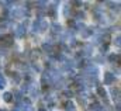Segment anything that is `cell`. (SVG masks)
<instances>
[{
    "instance_id": "obj_13",
    "label": "cell",
    "mask_w": 121,
    "mask_h": 111,
    "mask_svg": "<svg viewBox=\"0 0 121 111\" xmlns=\"http://www.w3.org/2000/svg\"><path fill=\"white\" fill-rule=\"evenodd\" d=\"M90 110L91 111H101L103 108H101V106H100V104L94 103V104H91V106H90Z\"/></svg>"
},
{
    "instance_id": "obj_14",
    "label": "cell",
    "mask_w": 121,
    "mask_h": 111,
    "mask_svg": "<svg viewBox=\"0 0 121 111\" xmlns=\"http://www.w3.org/2000/svg\"><path fill=\"white\" fill-rule=\"evenodd\" d=\"M39 21H41V20H37V21H34V24H32V32H37V31H39Z\"/></svg>"
},
{
    "instance_id": "obj_4",
    "label": "cell",
    "mask_w": 121,
    "mask_h": 111,
    "mask_svg": "<svg viewBox=\"0 0 121 111\" xmlns=\"http://www.w3.org/2000/svg\"><path fill=\"white\" fill-rule=\"evenodd\" d=\"M11 16H13L14 18H20V17L26 16V11H24V10H18V9H14V10L11 11Z\"/></svg>"
},
{
    "instance_id": "obj_20",
    "label": "cell",
    "mask_w": 121,
    "mask_h": 111,
    "mask_svg": "<svg viewBox=\"0 0 121 111\" xmlns=\"http://www.w3.org/2000/svg\"><path fill=\"white\" fill-rule=\"evenodd\" d=\"M63 96H66V97H72L73 93H72L70 90H65V91H63Z\"/></svg>"
},
{
    "instance_id": "obj_16",
    "label": "cell",
    "mask_w": 121,
    "mask_h": 111,
    "mask_svg": "<svg viewBox=\"0 0 121 111\" xmlns=\"http://www.w3.org/2000/svg\"><path fill=\"white\" fill-rule=\"evenodd\" d=\"M76 18H78V20H82V18H85V13H82V11H78V13H76Z\"/></svg>"
},
{
    "instance_id": "obj_21",
    "label": "cell",
    "mask_w": 121,
    "mask_h": 111,
    "mask_svg": "<svg viewBox=\"0 0 121 111\" xmlns=\"http://www.w3.org/2000/svg\"><path fill=\"white\" fill-rule=\"evenodd\" d=\"M120 35H118V37H117V38H116V45H117V47H120Z\"/></svg>"
},
{
    "instance_id": "obj_23",
    "label": "cell",
    "mask_w": 121,
    "mask_h": 111,
    "mask_svg": "<svg viewBox=\"0 0 121 111\" xmlns=\"http://www.w3.org/2000/svg\"><path fill=\"white\" fill-rule=\"evenodd\" d=\"M39 111H45V108H39Z\"/></svg>"
},
{
    "instance_id": "obj_9",
    "label": "cell",
    "mask_w": 121,
    "mask_h": 111,
    "mask_svg": "<svg viewBox=\"0 0 121 111\" xmlns=\"http://www.w3.org/2000/svg\"><path fill=\"white\" fill-rule=\"evenodd\" d=\"M111 94L114 97V100H117V103L120 101V93H118V89H113L111 90Z\"/></svg>"
},
{
    "instance_id": "obj_18",
    "label": "cell",
    "mask_w": 121,
    "mask_h": 111,
    "mask_svg": "<svg viewBox=\"0 0 121 111\" xmlns=\"http://www.w3.org/2000/svg\"><path fill=\"white\" fill-rule=\"evenodd\" d=\"M4 86H6V80H4V77H1V76H0V90H1Z\"/></svg>"
},
{
    "instance_id": "obj_19",
    "label": "cell",
    "mask_w": 121,
    "mask_h": 111,
    "mask_svg": "<svg viewBox=\"0 0 121 111\" xmlns=\"http://www.w3.org/2000/svg\"><path fill=\"white\" fill-rule=\"evenodd\" d=\"M1 4H3L4 7H7V9H9V7H11L14 3H13V1H4V3H1Z\"/></svg>"
},
{
    "instance_id": "obj_5",
    "label": "cell",
    "mask_w": 121,
    "mask_h": 111,
    "mask_svg": "<svg viewBox=\"0 0 121 111\" xmlns=\"http://www.w3.org/2000/svg\"><path fill=\"white\" fill-rule=\"evenodd\" d=\"M42 49H44L45 52H48V54H52L54 47H52V44H51V42H44V44H42Z\"/></svg>"
},
{
    "instance_id": "obj_7",
    "label": "cell",
    "mask_w": 121,
    "mask_h": 111,
    "mask_svg": "<svg viewBox=\"0 0 121 111\" xmlns=\"http://www.w3.org/2000/svg\"><path fill=\"white\" fill-rule=\"evenodd\" d=\"M60 31H62V27H60L58 23H54L52 24V32L54 34H60Z\"/></svg>"
},
{
    "instance_id": "obj_3",
    "label": "cell",
    "mask_w": 121,
    "mask_h": 111,
    "mask_svg": "<svg viewBox=\"0 0 121 111\" xmlns=\"http://www.w3.org/2000/svg\"><path fill=\"white\" fill-rule=\"evenodd\" d=\"M24 34H26V26L24 24H20L17 27V30H16V37L21 38V37H24Z\"/></svg>"
},
{
    "instance_id": "obj_1",
    "label": "cell",
    "mask_w": 121,
    "mask_h": 111,
    "mask_svg": "<svg viewBox=\"0 0 121 111\" xmlns=\"http://www.w3.org/2000/svg\"><path fill=\"white\" fill-rule=\"evenodd\" d=\"M114 80H116V76H114L113 73L107 72V73L104 75V84H111Z\"/></svg>"
},
{
    "instance_id": "obj_17",
    "label": "cell",
    "mask_w": 121,
    "mask_h": 111,
    "mask_svg": "<svg viewBox=\"0 0 121 111\" xmlns=\"http://www.w3.org/2000/svg\"><path fill=\"white\" fill-rule=\"evenodd\" d=\"M108 60H111V62H114V60H118V55H114V54H111V55L108 56Z\"/></svg>"
},
{
    "instance_id": "obj_6",
    "label": "cell",
    "mask_w": 121,
    "mask_h": 111,
    "mask_svg": "<svg viewBox=\"0 0 121 111\" xmlns=\"http://www.w3.org/2000/svg\"><path fill=\"white\" fill-rule=\"evenodd\" d=\"M94 34V31H93V28H86V30H83V32H82V37L83 38H87V37H90Z\"/></svg>"
},
{
    "instance_id": "obj_2",
    "label": "cell",
    "mask_w": 121,
    "mask_h": 111,
    "mask_svg": "<svg viewBox=\"0 0 121 111\" xmlns=\"http://www.w3.org/2000/svg\"><path fill=\"white\" fill-rule=\"evenodd\" d=\"M0 39H1V41H4V45L10 47V45H11V42H13V35H10V34H6V35L0 37Z\"/></svg>"
},
{
    "instance_id": "obj_8",
    "label": "cell",
    "mask_w": 121,
    "mask_h": 111,
    "mask_svg": "<svg viewBox=\"0 0 121 111\" xmlns=\"http://www.w3.org/2000/svg\"><path fill=\"white\" fill-rule=\"evenodd\" d=\"M3 98H4V101H6V103H10V101L13 100V93H9V91H6V93L3 94Z\"/></svg>"
},
{
    "instance_id": "obj_11",
    "label": "cell",
    "mask_w": 121,
    "mask_h": 111,
    "mask_svg": "<svg viewBox=\"0 0 121 111\" xmlns=\"http://www.w3.org/2000/svg\"><path fill=\"white\" fill-rule=\"evenodd\" d=\"M97 93H99V96L103 97V98H106V96H107V93H106V90H104L103 87H97Z\"/></svg>"
},
{
    "instance_id": "obj_22",
    "label": "cell",
    "mask_w": 121,
    "mask_h": 111,
    "mask_svg": "<svg viewBox=\"0 0 121 111\" xmlns=\"http://www.w3.org/2000/svg\"><path fill=\"white\" fill-rule=\"evenodd\" d=\"M116 108H117L116 111H120V103H117V104H116Z\"/></svg>"
},
{
    "instance_id": "obj_15",
    "label": "cell",
    "mask_w": 121,
    "mask_h": 111,
    "mask_svg": "<svg viewBox=\"0 0 121 111\" xmlns=\"http://www.w3.org/2000/svg\"><path fill=\"white\" fill-rule=\"evenodd\" d=\"M47 6H48L47 1H38V3H37V7H39V10H44Z\"/></svg>"
},
{
    "instance_id": "obj_10",
    "label": "cell",
    "mask_w": 121,
    "mask_h": 111,
    "mask_svg": "<svg viewBox=\"0 0 121 111\" xmlns=\"http://www.w3.org/2000/svg\"><path fill=\"white\" fill-rule=\"evenodd\" d=\"M65 110L66 111H75V104H73L72 101H68V103L65 104Z\"/></svg>"
},
{
    "instance_id": "obj_12",
    "label": "cell",
    "mask_w": 121,
    "mask_h": 111,
    "mask_svg": "<svg viewBox=\"0 0 121 111\" xmlns=\"http://www.w3.org/2000/svg\"><path fill=\"white\" fill-rule=\"evenodd\" d=\"M47 28H48V23L44 21V20H41L39 21V31H45Z\"/></svg>"
}]
</instances>
